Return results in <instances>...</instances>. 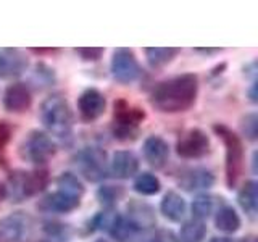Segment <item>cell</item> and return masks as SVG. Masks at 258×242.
I'll use <instances>...</instances> for the list:
<instances>
[{"label":"cell","instance_id":"1","mask_svg":"<svg viewBox=\"0 0 258 242\" xmlns=\"http://www.w3.org/2000/svg\"><path fill=\"white\" fill-rule=\"evenodd\" d=\"M197 75H179L160 83L150 95V103L161 113L187 111L197 100Z\"/></svg>","mask_w":258,"mask_h":242},{"label":"cell","instance_id":"2","mask_svg":"<svg viewBox=\"0 0 258 242\" xmlns=\"http://www.w3.org/2000/svg\"><path fill=\"white\" fill-rule=\"evenodd\" d=\"M40 121L44 126L60 139H70L75 125V116L68 100L60 94H53L40 105Z\"/></svg>","mask_w":258,"mask_h":242},{"label":"cell","instance_id":"3","mask_svg":"<svg viewBox=\"0 0 258 242\" xmlns=\"http://www.w3.org/2000/svg\"><path fill=\"white\" fill-rule=\"evenodd\" d=\"M213 131L223 141L226 147V184L228 188H236L242 173H244V144L240 137L223 123H216Z\"/></svg>","mask_w":258,"mask_h":242},{"label":"cell","instance_id":"4","mask_svg":"<svg viewBox=\"0 0 258 242\" xmlns=\"http://www.w3.org/2000/svg\"><path fill=\"white\" fill-rule=\"evenodd\" d=\"M48 184V171L47 169H34V171H24L16 169L10 176L5 186L7 197L15 204H20L26 199L42 192Z\"/></svg>","mask_w":258,"mask_h":242},{"label":"cell","instance_id":"5","mask_svg":"<svg viewBox=\"0 0 258 242\" xmlns=\"http://www.w3.org/2000/svg\"><path fill=\"white\" fill-rule=\"evenodd\" d=\"M144 119L145 111L139 107H133L124 99L116 100L113 105V134L119 141L134 139Z\"/></svg>","mask_w":258,"mask_h":242},{"label":"cell","instance_id":"6","mask_svg":"<svg viewBox=\"0 0 258 242\" xmlns=\"http://www.w3.org/2000/svg\"><path fill=\"white\" fill-rule=\"evenodd\" d=\"M56 152V144L47 133L32 129L20 145V157L34 165H42Z\"/></svg>","mask_w":258,"mask_h":242},{"label":"cell","instance_id":"7","mask_svg":"<svg viewBox=\"0 0 258 242\" xmlns=\"http://www.w3.org/2000/svg\"><path fill=\"white\" fill-rule=\"evenodd\" d=\"M75 166L87 181L99 183L108 171L107 152L99 147H84L75 155Z\"/></svg>","mask_w":258,"mask_h":242},{"label":"cell","instance_id":"8","mask_svg":"<svg viewBox=\"0 0 258 242\" xmlns=\"http://www.w3.org/2000/svg\"><path fill=\"white\" fill-rule=\"evenodd\" d=\"M32 232V218L13 212L0 220V242H26Z\"/></svg>","mask_w":258,"mask_h":242},{"label":"cell","instance_id":"9","mask_svg":"<svg viewBox=\"0 0 258 242\" xmlns=\"http://www.w3.org/2000/svg\"><path fill=\"white\" fill-rule=\"evenodd\" d=\"M177 155L187 160H196L205 157L210 152V139L207 133H204L199 128L187 129L181 134V137L176 142Z\"/></svg>","mask_w":258,"mask_h":242},{"label":"cell","instance_id":"10","mask_svg":"<svg viewBox=\"0 0 258 242\" xmlns=\"http://www.w3.org/2000/svg\"><path fill=\"white\" fill-rule=\"evenodd\" d=\"M111 75L118 83L129 84L141 76V65L129 48H116L111 58Z\"/></svg>","mask_w":258,"mask_h":242},{"label":"cell","instance_id":"11","mask_svg":"<svg viewBox=\"0 0 258 242\" xmlns=\"http://www.w3.org/2000/svg\"><path fill=\"white\" fill-rule=\"evenodd\" d=\"M124 220L139 232H145L157 224V216L153 208L142 200H131L126 207Z\"/></svg>","mask_w":258,"mask_h":242},{"label":"cell","instance_id":"12","mask_svg":"<svg viewBox=\"0 0 258 242\" xmlns=\"http://www.w3.org/2000/svg\"><path fill=\"white\" fill-rule=\"evenodd\" d=\"M105 107H107L105 95L99 89L94 87L86 89L78 99V110L84 121H95L97 118H100L105 111Z\"/></svg>","mask_w":258,"mask_h":242},{"label":"cell","instance_id":"13","mask_svg":"<svg viewBox=\"0 0 258 242\" xmlns=\"http://www.w3.org/2000/svg\"><path fill=\"white\" fill-rule=\"evenodd\" d=\"M28 65V56L18 48H0V78H18L26 71Z\"/></svg>","mask_w":258,"mask_h":242},{"label":"cell","instance_id":"14","mask_svg":"<svg viewBox=\"0 0 258 242\" xmlns=\"http://www.w3.org/2000/svg\"><path fill=\"white\" fill-rule=\"evenodd\" d=\"M32 103V95L29 87L24 83H15L7 87L4 94V107L12 113L26 111Z\"/></svg>","mask_w":258,"mask_h":242},{"label":"cell","instance_id":"15","mask_svg":"<svg viewBox=\"0 0 258 242\" xmlns=\"http://www.w3.org/2000/svg\"><path fill=\"white\" fill-rule=\"evenodd\" d=\"M215 184V174L207 168H189L182 171L179 186L187 192L207 191Z\"/></svg>","mask_w":258,"mask_h":242},{"label":"cell","instance_id":"16","mask_svg":"<svg viewBox=\"0 0 258 242\" xmlns=\"http://www.w3.org/2000/svg\"><path fill=\"white\" fill-rule=\"evenodd\" d=\"M144 158L153 168H163L169 158V145L161 136H149L144 141Z\"/></svg>","mask_w":258,"mask_h":242},{"label":"cell","instance_id":"17","mask_svg":"<svg viewBox=\"0 0 258 242\" xmlns=\"http://www.w3.org/2000/svg\"><path fill=\"white\" fill-rule=\"evenodd\" d=\"M110 171L118 179H129L139 171V158L129 150H118L111 157Z\"/></svg>","mask_w":258,"mask_h":242},{"label":"cell","instance_id":"18","mask_svg":"<svg viewBox=\"0 0 258 242\" xmlns=\"http://www.w3.org/2000/svg\"><path fill=\"white\" fill-rule=\"evenodd\" d=\"M81 205V200L70 197L67 194H63L60 191H55L40 200L39 208L44 210L47 213H70L73 210H76Z\"/></svg>","mask_w":258,"mask_h":242},{"label":"cell","instance_id":"19","mask_svg":"<svg viewBox=\"0 0 258 242\" xmlns=\"http://www.w3.org/2000/svg\"><path fill=\"white\" fill-rule=\"evenodd\" d=\"M185 210H187L185 200L181 197V194H177L174 191L166 192L163 196V199H161L160 212L163 213V216L169 221L179 223L185 215Z\"/></svg>","mask_w":258,"mask_h":242},{"label":"cell","instance_id":"20","mask_svg":"<svg viewBox=\"0 0 258 242\" xmlns=\"http://www.w3.org/2000/svg\"><path fill=\"white\" fill-rule=\"evenodd\" d=\"M237 202L240 208L250 216L255 218L256 216V210H258V184L256 181L250 179L247 181L239 191Z\"/></svg>","mask_w":258,"mask_h":242},{"label":"cell","instance_id":"21","mask_svg":"<svg viewBox=\"0 0 258 242\" xmlns=\"http://www.w3.org/2000/svg\"><path fill=\"white\" fill-rule=\"evenodd\" d=\"M215 226L218 231H221L224 234H232V232L239 231V228H240V216L232 207L224 205L216 212Z\"/></svg>","mask_w":258,"mask_h":242},{"label":"cell","instance_id":"22","mask_svg":"<svg viewBox=\"0 0 258 242\" xmlns=\"http://www.w3.org/2000/svg\"><path fill=\"white\" fill-rule=\"evenodd\" d=\"M56 188H58L60 192L67 194L70 197L79 199L84 196V184L83 181L75 173H61L58 177H56Z\"/></svg>","mask_w":258,"mask_h":242},{"label":"cell","instance_id":"23","mask_svg":"<svg viewBox=\"0 0 258 242\" xmlns=\"http://www.w3.org/2000/svg\"><path fill=\"white\" fill-rule=\"evenodd\" d=\"M145 56L152 68H161L174 60V56L179 53V48L174 47H149L145 48Z\"/></svg>","mask_w":258,"mask_h":242},{"label":"cell","instance_id":"24","mask_svg":"<svg viewBox=\"0 0 258 242\" xmlns=\"http://www.w3.org/2000/svg\"><path fill=\"white\" fill-rule=\"evenodd\" d=\"M119 220H121V215L118 212H115V210L108 208V210H105V212L97 213L92 218L89 229L91 231H105V232L111 234L113 229L116 228V224L119 223Z\"/></svg>","mask_w":258,"mask_h":242},{"label":"cell","instance_id":"25","mask_svg":"<svg viewBox=\"0 0 258 242\" xmlns=\"http://www.w3.org/2000/svg\"><path fill=\"white\" fill-rule=\"evenodd\" d=\"M44 242H68L71 237L70 224L58 221H45L42 226Z\"/></svg>","mask_w":258,"mask_h":242},{"label":"cell","instance_id":"26","mask_svg":"<svg viewBox=\"0 0 258 242\" xmlns=\"http://www.w3.org/2000/svg\"><path fill=\"white\" fill-rule=\"evenodd\" d=\"M205 234H207L205 223L192 218V220L185 221L181 226L179 237L177 239H181V242H202V239L205 237Z\"/></svg>","mask_w":258,"mask_h":242},{"label":"cell","instance_id":"27","mask_svg":"<svg viewBox=\"0 0 258 242\" xmlns=\"http://www.w3.org/2000/svg\"><path fill=\"white\" fill-rule=\"evenodd\" d=\"M161 189L160 179L152 173H141L134 181V191L141 196H155Z\"/></svg>","mask_w":258,"mask_h":242},{"label":"cell","instance_id":"28","mask_svg":"<svg viewBox=\"0 0 258 242\" xmlns=\"http://www.w3.org/2000/svg\"><path fill=\"white\" fill-rule=\"evenodd\" d=\"M192 215L196 220L204 221L213 213L215 210V197L213 196H199L192 202Z\"/></svg>","mask_w":258,"mask_h":242},{"label":"cell","instance_id":"29","mask_svg":"<svg viewBox=\"0 0 258 242\" xmlns=\"http://www.w3.org/2000/svg\"><path fill=\"white\" fill-rule=\"evenodd\" d=\"M123 194L124 191L121 186H102V188L97 191V197H99L102 205L111 208L121 197H123Z\"/></svg>","mask_w":258,"mask_h":242},{"label":"cell","instance_id":"30","mask_svg":"<svg viewBox=\"0 0 258 242\" xmlns=\"http://www.w3.org/2000/svg\"><path fill=\"white\" fill-rule=\"evenodd\" d=\"M242 133L250 141H255L256 139V129H258V118H256V113H248L244 118H242Z\"/></svg>","mask_w":258,"mask_h":242},{"label":"cell","instance_id":"31","mask_svg":"<svg viewBox=\"0 0 258 242\" xmlns=\"http://www.w3.org/2000/svg\"><path fill=\"white\" fill-rule=\"evenodd\" d=\"M84 62H97L100 60V56L103 55V48L102 47H81L75 50Z\"/></svg>","mask_w":258,"mask_h":242},{"label":"cell","instance_id":"32","mask_svg":"<svg viewBox=\"0 0 258 242\" xmlns=\"http://www.w3.org/2000/svg\"><path fill=\"white\" fill-rule=\"evenodd\" d=\"M147 242H179V239L171 229H158Z\"/></svg>","mask_w":258,"mask_h":242},{"label":"cell","instance_id":"33","mask_svg":"<svg viewBox=\"0 0 258 242\" xmlns=\"http://www.w3.org/2000/svg\"><path fill=\"white\" fill-rule=\"evenodd\" d=\"M13 134V128L7 121H0V152H4V149L8 145Z\"/></svg>","mask_w":258,"mask_h":242},{"label":"cell","instance_id":"34","mask_svg":"<svg viewBox=\"0 0 258 242\" xmlns=\"http://www.w3.org/2000/svg\"><path fill=\"white\" fill-rule=\"evenodd\" d=\"M197 53H204V55H213L220 52V48H196Z\"/></svg>","mask_w":258,"mask_h":242},{"label":"cell","instance_id":"35","mask_svg":"<svg viewBox=\"0 0 258 242\" xmlns=\"http://www.w3.org/2000/svg\"><path fill=\"white\" fill-rule=\"evenodd\" d=\"M5 197H7V192H5V184H4V183H0V204H2Z\"/></svg>","mask_w":258,"mask_h":242},{"label":"cell","instance_id":"36","mask_svg":"<svg viewBox=\"0 0 258 242\" xmlns=\"http://www.w3.org/2000/svg\"><path fill=\"white\" fill-rule=\"evenodd\" d=\"M210 242H234V240L229 239V237H213Z\"/></svg>","mask_w":258,"mask_h":242},{"label":"cell","instance_id":"37","mask_svg":"<svg viewBox=\"0 0 258 242\" xmlns=\"http://www.w3.org/2000/svg\"><path fill=\"white\" fill-rule=\"evenodd\" d=\"M242 242H256L253 237H247V239H244V240H242Z\"/></svg>","mask_w":258,"mask_h":242},{"label":"cell","instance_id":"38","mask_svg":"<svg viewBox=\"0 0 258 242\" xmlns=\"http://www.w3.org/2000/svg\"><path fill=\"white\" fill-rule=\"evenodd\" d=\"M95 242H108L107 239H99V240H95Z\"/></svg>","mask_w":258,"mask_h":242}]
</instances>
